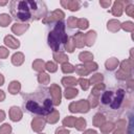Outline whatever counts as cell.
<instances>
[{
    "label": "cell",
    "instance_id": "cell-46",
    "mask_svg": "<svg viewBox=\"0 0 134 134\" xmlns=\"http://www.w3.org/2000/svg\"><path fill=\"white\" fill-rule=\"evenodd\" d=\"M77 19H79V18L73 17V16L69 17V18L67 19V23H66V24H67V26H68V27H70V28H74V27H76Z\"/></svg>",
    "mask_w": 134,
    "mask_h": 134
},
{
    "label": "cell",
    "instance_id": "cell-35",
    "mask_svg": "<svg viewBox=\"0 0 134 134\" xmlns=\"http://www.w3.org/2000/svg\"><path fill=\"white\" fill-rule=\"evenodd\" d=\"M113 98V92L112 91H104L103 94H102V103L105 104V105H108L111 103Z\"/></svg>",
    "mask_w": 134,
    "mask_h": 134
},
{
    "label": "cell",
    "instance_id": "cell-11",
    "mask_svg": "<svg viewBox=\"0 0 134 134\" xmlns=\"http://www.w3.org/2000/svg\"><path fill=\"white\" fill-rule=\"evenodd\" d=\"M60 3L64 8H68L70 12H76L81 7V3L77 0H61Z\"/></svg>",
    "mask_w": 134,
    "mask_h": 134
},
{
    "label": "cell",
    "instance_id": "cell-25",
    "mask_svg": "<svg viewBox=\"0 0 134 134\" xmlns=\"http://www.w3.org/2000/svg\"><path fill=\"white\" fill-rule=\"evenodd\" d=\"M105 89H106L105 84H103V83L95 84V85H93V87H92L91 94H92V95H94V96L99 97V96H100V94H103V92L105 91Z\"/></svg>",
    "mask_w": 134,
    "mask_h": 134
},
{
    "label": "cell",
    "instance_id": "cell-32",
    "mask_svg": "<svg viewBox=\"0 0 134 134\" xmlns=\"http://www.w3.org/2000/svg\"><path fill=\"white\" fill-rule=\"evenodd\" d=\"M74 127L77 131H84L87 127V121L84 117H76L75 122H74Z\"/></svg>",
    "mask_w": 134,
    "mask_h": 134
},
{
    "label": "cell",
    "instance_id": "cell-58",
    "mask_svg": "<svg viewBox=\"0 0 134 134\" xmlns=\"http://www.w3.org/2000/svg\"><path fill=\"white\" fill-rule=\"evenodd\" d=\"M6 4H8V1H0V6H4Z\"/></svg>",
    "mask_w": 134,
    "mask_h": 134
},
{
    "label": "cell",
    "instance_id": "cell-33",
    "mask_svg": "<svg viewBox=\"0 0 134 134\" xmlns=\"http://www.w3.org/2000/svg\"><path fill=\"white\" fill-rule=\"evenodd\" d=\"M37 80H38V82H39L40 84L46 85V84H48V83L50 82V75H49L48 73H46V72L43 71V72H40V73L38 74Z\"/></svg>",
    "mask_w": 134,
    "mask_h": 134
},
{
    "label": "cell",
    "instance_id": "cell-7",
    "mask_svg": "<svg viewBox=\"0 0 134 134\" xmlns=\"http://www.w3.org/2000/svg\"><path fill=\"white\" fill-rule=\"evenodd\" d=\"M130 1H122V0H116L113 5H112V8L110 10V13L114 16V17H120L122 15V12H124V7L129 4Z\"/></svg>",
    "mask_w": 134,
    "mask_h": 134
},
{
    "label": "cell",
    "instance_id": "cell-20",
    "mask_svg": "<svg viewBox=\"0 0 134 134\" xmlns=\"http://www.w3.org/2000/svg\"><path fill=\"white\" fill-rule=\"evenodd\" d=\"M52 57H53V60H54L57 63H59V64L67 63V62H68V60H69L68 55H67L65 52L61 51V50H60V51H57V52H53Z\"/></svg>",
    "mask_w": 134,
    "mask_h": 134
},
{
    "label": "cell",
    "instance_id": "cell-39",
    "mask_svg": "<svg viewBox=\"0 0 134 134\" xmlns=\"http://www.w3.org/2000/svg\"><path fill=\"white\" fill-rule=\"evenodd\" d=\"M115 75H116V79H118V80H120V81H127V80H129V79H132V74L127 73V72H125V71H122V70H120V69H118V70L116 71Z\"/></svg>",
    "mask_w": 134,
    "mask_h": 134
},
{
    "label": "cell",
    "instance_id": "cell-4",
    "mask_svg": "<svg viewBox=\"0 0 134 134\" xmlns=\"http://www.w3.org/2000/svg\"><path fill=\"white\" fill-rule=\"evenodd\" d=\"M68 109L71 113H87L90 110V106L87 99H80L70 103Z\"/></svg>",
    "mask_w": 134,
    "mask_h": 134
},
{
    "label": "cell",
    "instance_id": "cell-6",
    "mask_svg": "<svg viewBox=\"0 0 134 134\" xmlns=\"http://www.w3.org/2000/svg\"><path fill=\"white\" fill-rule=\"evenodd\" d=\"M50 95H51V100L53 106H59L62 100V89L58 84H51V86L48 89Z\"/></svg>",
    "mask_w": 134,
    "mask_h": 134
},
{
    "label": "cell",
    "instance_id": "cell-22",
    "mask_svg": "<svg viewBox=\"0 0 134 134\" xmlns=\"http://www.w3.org/2000/svg\"><path fill=\"white\" fill-rule=\"evenodd\" d=\"M24 60H25V58H24L23 52L18 51V52H15L12 55V63L15 66H21L24 63Z\"/></svg>",
    "mask_w": 134,
    "mask_h": 134
},
{
    "label": "cell",
    "instance_id": "cell-16",
    "mask_svg": "<svg viewBox=\"0 0 134 134\" xmlns=\"http://www.w3.org/2000/svg\"><path fill=\"white\" fill-rule=\"evenodd\" d=\"M107 29L111 32H117L120 29V22L118 19H111L107 22Z\"/></svg>",
    "mask_w": 134,
    "mask_h": 134
},
{
    "label": "cell",
    "instance_id": "cell-8",
    "mask_svg": "<svg viewBox=\"0 0 134 134\" xmlns=\"http://www.w3.org/2000/svg\"><path fill=\"white\" fill-rule=\"evenodd\" d=\"M8 116H9V119L14 122H17V121H20L23 117V112L21 110L20 107H17V106H13L10 107L9 111H8Z\"/></svg>",
    "mask_w": 134,
    "mask_h": 134
},
{
    "label": "cell",
    "instance_id": "cell-43",
    "mask_svg": "<svg viewBox=\"0 0 134 134\" xmlns=\"http://www.w3.org/2000/svg\"><path fill=\"white\" fill-rule=\"evenodd\" d=\"M45 70H47L50 73H53V72H55L58 70V65L52 61L45 62Z\"/></svg>",
    "mask_w": 134,
    "mask_h": 134
},
{
    "label": "cell",
    "instance_id": "cell-10",
    "mask_svg": "<svg viewBox=\"0 0 134 134\" xmlns=\"http://www.w3.org/2000/svg\"><path fill=\"white\" fill-rule=\"evenodd\" d=\"M45 124H46V121H45V119L43 117H41V116L34 117L32 120H31V129L35 132L40 133V132H42L44 130Z\"/></svg>",
    "mask_w": 134,
    "mask_h": 134
},
{
    "label": "cell",
    "instance_id": "cell-42",
    "mask_svg": "<svg viewBox=\"0 0 134 134\" xmlns=\"http://www.w3.org/2000/svg\"><path fill=\"white\" fill-rule=\"evenodd\" d=\"M77 84L81 86V88L84 90V91H87L89 89V87L91 86L90 85V82L88 79H85V77H80L77 80Z\"/></svg>",
    "mask_w": 134,
    "mask_h": 134
},
{
    "label": "cell",
    "instance_id": "cell-21",
    "mask_svg": "<svg viewBox=\"0 0 134 134\" xmlns=\"http://www.w3.org/2000/svg\"><path fill=\"white\" fill-rule=\"evenodd\" d=\"M118 65H119V61H118V59H116V58H109V59L105 62V67H106V69L109 70V71L115 70V69L118 67Z\"/></svg>",
    "mask_w": 134,
    "mask_h": 134
},
{
    "label": "cell",
    "instance_id": "cell-49",
    "mask_svg": "<svg viewBox=\"0 0 134 134\" xmlns=\"http://www.w3.org/2000/svg\"><path fill=\"white\" fill-rule=\"evenodd\" d=\"M8 54H9V50L4 46H0V59L4 60L8 57Z\"/></svg>",
    "mask_w": 134,
    "mask_h": 134
},
{
    "label": "cell",
    "instance_id": "cell-44",
    "mask_svg": "<svg viewBox=\"0 0 134 134\" xmlns=\"http://www.w3.org/2000/svg\"><path fill=\"white\" fill-rule=\"evenodd\" d=\"M87 100H88V103H89L90 108H95V107H97L98 104H99L98 97H97V96H94V95H92V94L89 95V97H88Z\"/></svg>",
    "mask_w": 134,
    "mask_h": 134
},
{
    "label": "cell",
    "instance_id": "cell-14",
    "mask_svg": "<svg viewBox=\"0 0 134 134\" xmlns=\"http://www.w3.org/2000/svg\"><path fill=\"white\" fill-rule=\"evenodd\" d=\"M73 39V42H74V45L75 47L77 48H83L85 46V34H83L82 31H77L73 35L72 37Z\"/></svg>",
    "mask_w": 134,
    "mask_h": 134
},
{
    "label": "cell",
    "instance_id": "cell-50",
    "mask_svg": "<svg viewBox=\"0 0 134 134\" xmlns=\"http://www.w3.org/2000/svg\"><path fill=\"white\" fill-rule=\"evenodd\" d=\"M126 125H127L126 119H118V120L116 121V124H115V127H116V129L126 130Z\"/></svg>",
    "mask_w": 134,
    "mask_h": 134
},
{
    "label": "cell",
    "instance_id": "cell-41",
    "mask_svg": "<svg viewBox=\"0 0 134 134\" xmlns=\"http://www.w3.org/2000/svg\"><path fill=\"white\" fill-rule=\"evenodd\" d=\"M76 27L80 28L81 30H85L89 27V21L85 18H80L77 19V24H76Z\"/></svg>",
    "mask_w": 134,
    "mask_h": 134
},
{
    "label": "cell",
    "instance_id": "cell-27",
    "mask_svg": "<svg viewBox=\"0 0 134 134\" xmlns=\"http://www.w3.org/2000/svg\"><path fill=\"white\" fill-rule=\"evenodd\" d=\"M63 93H64L65 98L72 99V98H74L79 94V90L76 88H74V87H68V88H65V90H64Z\"/></svg>",
    "mask_w": 134,
    "mask_h": 134
},
{
    "label": "cell",
    "instance_id": "cell-53",
    "mask_svg": "<svg viewBox=\"0 0 134 134\" xmlns=\"http://www.w3.org/2000/svg\"><path fill=\"white\" fill-rule=\"evenodd\" d=\"M83 134H97V132L95 130H92V129H88V130H85L83 132Z\"/></svg>",
    "mask_w": 134,
    "mask_h": 134
},
{
    "label": "cell",
    "instance_id": "cell-37",
    "mask_svg": "<svg viewBox=\"0 0 134 134\" xmlns=\"http://www.w3.org/2000/svg\"><path fill=\"white\" fill-rule=\"evenodd\" d=\"M120 29L128 31V32H133L134 30V23L132 21H126L120 23Z\"/></svg>",
    "mask_w": 134,
    "mask_h": 134
},
{
    "label": "cell",
    "instance_id": "cell-51",
    "mask_svg": "<svg viewBox=\"0 0 134 134\" xmlns=\"http://www.w3.org/2000/svg\"><path fill=\"white\" fill-rule=\"evenodd\" d=\"M55 134H70V131L65 127H60L55 130Z\"/></svg>",
    "mask_w": 134,
    "mask_h": 134
},
{
    "label": "cell",
    "instance_id": "cell-15",
    "mask_svg": "<svg viewBox=\"0 0 134 134\" xmlns=\"http://www.w3.org/2000/svg\"><path fill=\"white\" fill-rule=\"evenodd\" d=\"M44 119H45L46 122H48L50 125H53V124H55V122L59 121V119H60V112L57 109H53L50 113H48L44 117Z\"/></svg>",
    "mask_w": 134,
    "mask_h": 134
},
{
    "label": "cell",
    "instance_id": "cell-13",
    "mask_svg": "<svg viewBox=\"0 0 134 134\" xmlns=\"http://www.w3.org/2000/svg\"><path fill=\"white\" fill-rule=\"evenodd\" d=\"M4 44L8 47V48H12V49H18L20 47V41L18 39H16L14 36L12 35H7L4 37V40H3Z\"/></svg>",
    "mask_w": 134,
    "mask_h": 134
},
{
    "label": "cell",
    "instance_id": "cell-30",
    "mask_svg": "<svg viewBox=\"0 0 134 134\" xmlns=\"http://www.w3.org/2000/svg\"><path fill=\"white\" fill-rule=\"evenodd\" d=\"M12 20H13V17L8 14H0V26L1 27H6L8 26L10 23H12Z\"/></svg>",
    "mask_w": 134,
    "mask_h": 134
},
{
    "label": "cell",
    "instance_id": "cell-52",
    "mask_svg": "<svg viewBox=\"0 0 134 134\" xmlns=\"http://www.w3.org/2000/svg\"><path fill=\"white\" fill-rule=\"evenodd\" d=\"M99 4H100V6H103L104 8H108V7L111 5V1H110V0H100V1H99Z\"/></svg>",
    "mask_w": 134,
    "mask_h": 134
},
{
    "label": "cell",
    "instance_id": "cell-29",
    "mask_svg": "<svg viewBox=\"0 0 134 134\" xmlns=\"http://www.w3.org/2000/svg\"><path fill=\"white\" fill-rule=\"evenodd\" d=\"M114 128H115V124L112 121H106L104 125H102L99 127L102 134H109L110 132H112L114 130Z\"/></svg>",
    "mask_w": 134,
    "mask_h": 134
},
{
    "label": "cell",
    "instance_id": "cell-48",
    "mask_svg": "<svg viewBox=\"0 0 134 134\" xmlns=\"http://www.w3.org/2000/svg\"><path fill=\"white\" fill-rule=\"evenodd\" d=\"M85 66H86V68L88 69V71L89 72H93V71H96L97 70V68H98V65H97V63H95V62H89V63H86V64H84Z\"/></svg>",
    "mask_w": 134,
    "mask_h": 134
},
{
    "label": "cell",
    "instance_id": "cell-38",
    "mask_svg": "<svg viewBox=\"0 0 134 134\" xmlns=\"http://www.w3.org/2000/svg\"><path fill=\"white\" fill-rule=\"evenodd\" d=\"M75 119H76V117H74V116H66L62 121L63 126L65 128H72V127H74Z\"/></svg>",
    "mask_w": 134,
    "mask_h": 134
},
{
    "label": "cell",
    "instance_id": "cell-23",
    "mask_svg": "<svg viewBox=\"0 0 134 134\" xmlns=\"http://www.w3.org/2000/svg\"><path fill=\"white\" fill-rule=\"evenodd\" d=\"M61 83L66 88H68V87H75L77 85V79H75L74 76H64L62 79Z\"/></svg>",
    "mask_w": 134,
    "mask_h": 134
},
{
    "label": "cell",
    "instance_id": "cell-5",
    "mask_svg": "<svg viewBox=\"0 0 134 134\" xmlns=\"http://www.w3.org/2000/svg\"><path fill=\"white\" fill-rule=\"evenodd\" d=\"M65 17V13L62 10V9H54L53 12H51L50 14H48L43 20L42 22L44 24H51L53 22L58 23L60 21H62Z\"/></svg>",
    "mask_w": 134,
    "mask_h": 134
},
{
    "label": "cell",
    "instance_id": "cell-2",
    "mask_svg": "<svg viewBox=\"0 0 134 134\" xmlns=\"http://www.w3.org/2000/svg\"><path fill=\"white\" fill-rule=\"evenodd\" d=\"M45 89L43 90H37L30 95H27V100L25 103V108L35 114L46 116L48 113H50L53 108H52V100L45 96Z\"/></svg>",
    "mask_w": 134,
    "mask_h": 134
},
{
    "label": "cell",
    "instance_id": "cell-56",
    "mask_svg": "<svg viewBox=\"0 0 134 134\" xmlns=\"http://www.w3.org/2000/svg\"><path fill=\"white\" fill-rule=\"evenodd\" d=\"M5 99V93L3 90H0V102H3Z\"/></svg>",
    "mask_w": 134,
    "mask_h": 134
},
{
    "label": "cell",
    "instance_id": "cell-47",
    "mask_svg": "<svg viewBox=\"0 0 134 134\" xmlns=\"http://www.w3.org/2000/svg\"><path fill=\"white\" fill-rule=\"evenodd\" d=\"M124 9L126 10V14L129 16V17H134V5L130 2L129 4H127L125 7H124Z\"/></svg>",
    "mask_w": 134,
    "mask_h": 134
},
{
    "label": "cell",
    "instance_id": "cell-1",
    "mask_svg": "<svg viewBox=\"0 0 134 134\" xmlns=\"http://www.w3.org/2000/svg\"><path fill=\"white\" fill-rule=\"evenodd\" d=\"M10 15L21 23L29 20H40L47 16V7L43 1L14 0L8 2Z\"/></svg>",
    "mask_w": 134,
    "mask_h": 134
},
{
    "label": "cell",
    "instance_id": "cell-18",
    "mask_svg": "<svg viewBox=\"0 0 134 134\" xmlns=\"http://www.w3.org/2000/svg\"><path fill=\"white\" fill-rule=\"evenodd\" d=\"M96 40V31L95 30H89L87 34H85V45L91 47Z\"/></svg>",
    "mask_w": 134,
    "mask_h": 134
},
{
    "label": "cell",
    "instance_id": "cell-19",
    "mask_svg": "<svg viewBox=\"0 0 134 134\" xmlns=\"http://www.w3.org/2000/svg\"><path fill=\"white\" fill-rule=\"evenodd\" d=\"M133 66H134V64H133V60H131V59H127V60H124V61L120 63V67H119V69L122 70V71H125V72H127V73L132 74Z\"/></svg>",
    "mask_w": 134,
    "mask_h": 134
},
{
    "label": "cell",
    "instance_id": "cell-3",
    "mask_svg": "<svg viewBox=\"0 0 134 134\" xmlns=\"http://www.w3.org/2000/svg\"><path fill=\"white\" fill-rule=\"evenodd\" d=\"M68 36L65 31V23L60 21L55 24L54 28L48 34V45L53 50V52L60 51L61 44H65Z\"/></svg>",
    "mask_w": 134,
    "mask_h": 134
},
{
    "label": "cell",
    "instance_id": "cell-45",
    "mask_svg": "<svg viewBox=\"0 0 134 134\" xmlns=\"http://www.w3.org/2000/svg\"><path fill=\"white\" fill-rule=\"evenodd\" d=\"M13 129L9 124H3L0 126V134H12Z\"/></svg>",
    "mask_w": 134,
    "mask_h": 134
},
{
    "label": "cell",
    "instance_id": "cell-9",
    "mask_svg": "<svg viewBox=\"0 0 134 134\" xmlns=\"http://www.w3.org/2000/svg\"><path fill=\"white\" fill-rule=\"evenodd\" d=\"M124 97H125V90L124 89H118L116 91V95L114 98H112L111 103H110V106L112 109H118L124 100Z\"/></svg>",
    "mask_w": 134,
    "mask_h": 134
},
{
    "label": "cell",
    "instance_id": "cell-54",
    "mask_svg": "<svg viewBox=\"0 0 134 134\" xmlns=\"http://www.w3.org/2000/svg\"><path fill=\"white\" fill-rule=\"evenodd\" d=\"M5 117H6L5 112H4L3 110H0V122H2V121L5 119Z\"/></svg>",
    "mask_w": 134,
    "mask_h": 134
},
{
    "label": "cell",
    "instance_id": "cell-28",
    "mask_svg": "<svg viewBox=\"0 0 134 134\" xmlns=\"http://www.w3.org/2000/svg\"><path fill=\"white\" fill-rule=\"evenodd\" d=\"M32 69L37 72H43L45 70V62L42 59H37L32 62Z\"/></svg>",
    "mask_w": 134,
    "mask_h": 134
},
{
    "label": "cell",
    "instance_id": "cell-26",
    "mask_svg": "<svg viewBox=\"0 0 134 134\" xmlns=\"http://www.w3.org/2000/svg\"><path fill=\"white\" fill-rule=\"evenodd\" d=\"M106 122V116L102 113H96L94 116H93V119H92V124L94 127L96 128H99L102 125H104Z\"/></svg>",
    "mask_w": 134,
    "mask_h": 134
},
{
    "label": "cell",
    "instance_id": "cell-55",
    "mask_svg": "<svg viewBox=\"0 0 134 134\" xmlns=\"http://www.w3.org/2000/svg\"><path fill=\"white\" fill-rule=\"evenodd\" d=\"M113 134H126V130H121V129H116L113 131Z\"/></svg>",
    "mask_w": 134,
    "mask_h": 134
},
{
    "label": "cell",
    "instance_id": "cell-59",
    "mask_svg": "<svg viewBox=\"0 0 134 134\" xmlns=\"http://www.w3.org/2000/svg\"><path fill=\"white\" fill-rule=\"evenodd\" d=\"M39 134H44V133H41V132H40V133H39Z\"/></svg>",
    "mask_w": 134,
    "mask_h": 134
},
{
    "label": "cell",
    "instance_id": "cell-24",
    "mask_svg": "<svg viewBox=\"0 0 134 134\" xmlns=\"http://www.w3.org/2000/svg\"><path fill=\"white\" fill-rule=\"evenodd\" d=\"M93 53L90 52V51H82L80 52L79 54V59L80 61L83 63V64H86V63H89V62H92L93 61Z\"/></svg>",
    "mask_w": 134,
    "mask_h": 134
},
{
    "label": "cell",
    "instance_id": "cell-34",
    "mask_svg": "<svg viewBox=\"0 0 134 134\" xmlns=\"http://www.w3.org/2000/svg\"><path fill=\"white\" fill-rule=\"evenodd\" d=\"M64 48L67 52H73L74 49H75V45H74V42H73V39L72 37H68L67 41L65 42L64 44Z\"/></svg>",
    "mask_w": 134,
    "mask_h": 134
},
{
    "label": "cell",
    "instance_id": "cell-12",
    "mask_svg": "<svg viewBox=\"0 0 134 134\" xmlns=\"http://www.w3.org/2000/svg\"><path fill=\"white\" fill-rule=\"evenodd\" d=\"M28 28H29V24H28V23L16 22V23L12 26V31H13L15 35H17V36H21V35H23Z\"/></svg>",
    "mask_w": 134,
    "mask_h": 134
},
{
    "label": "cell",
    "instance_id": "cell-57",
    "mask_svg": "<svg viewBox=\"0 0 134 134\" xmlns=\"http://www.w3.org/2000/svg\"><path fill=\"white\" fill-rule=\"evenodd\" d=\"M4 81H5V79H4L3 74H1V73H0V86H2V85L4 84Z\"/></svg>",
    "mask_w": 134,
    "mask_h": 134
},
{
    "label": "cell",
    "instance_id": "cell-36",
    "mask_svg": "<svg viewBox=\"0 0 134 134\" xmlns=\"http://www.w3.org/2000/svg\"><path fill=\"white\" fill-rule=\"evenodd\" d=\"M61 70H62V72L65 73V74H70V73H73V72H74V66H73L72 64H70L69 62H67V63L62 64Z\"/></svg>",
    "mask_w": 134,
    "mask_h": 134
},
{
    "label": "cell",
    "instance_id": "cell-17",
    "mask_svg": "<svg viewBox=\"0 0 134 134\" xmlns=\"http://www.w3.org/2000/svg\"><path fill=\"white\" fill-rule=\"evenodd\" d=\"M8 93H10L12 95H16L21 91V83L19 81H12L7 87Z\"/></svg>",
    "mask_w": 134,
    "mask_h": 134
},
{
    "label": "cell",
    "instance_id": "cell-31",
    "mask_svg": "<svg viewBox=\"0 0 134 134\" xmlns=\"http://www.w3.org/2000/svg\"><path fill=\"white\" fill-rule=\"evenodd\" d=\"M74 71L76 72L77 75H80V76H82V77H83V76H86V75H88V74L90 73L84 64L75 65V66H74Z\"/></svg>",
    "mask_w": 134,
    "mask_h": 134
},
{
    "label": "cell",
    "instance_id": "cell-40",
    "mask_svg": "<svg viewBox=\"0 0 134 134\" xmlns=\"http://www.w3.org/2000/svg\"><path fill=\"white\" fill-rule=\"evenodd\" d=\"M103 80H104V75L102 73H94L93 75H91L89 82H90V85H95V84L102 83Z\"/></svg>",
    "mask_w": 134,
    "mask_h": 134
}]
</instances>
